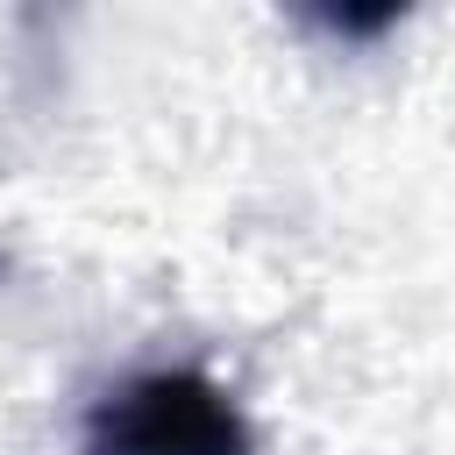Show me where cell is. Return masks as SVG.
<instances>
[{
  "mask_svg": "<svg viewBox=\"0 0 455 455\" xmlns=\"http://www.w3.org/2000/svg\"><path fill=\"white\" fill-rule=\"evenodd\" d=\"M100 455H249V434L235 405L185 370H156L121 384L92 419Z\"/></svg>",
  "mask_w": 455,
  "mask_h": 455,
  "instance_id": "6da1fadb",
  "label": "cell"
}]
</instances>
